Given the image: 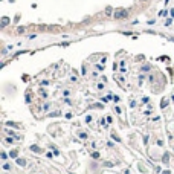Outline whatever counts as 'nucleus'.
<instances>
[{"instance_id": "nucleus-1", "label": "nucleus", "mask_w": 174, "mask_h": 174, "mask_svg": "<svg viewBox=\"0 0 174 174\" xmlns=\"http://www.w3.org/2000/svg\"><path fill=\"white\" fill-rule=\"evenodd\" d=\"M122 15H125V11H118V12H116V18H119Z\"/></svg>"}]
</instances>
